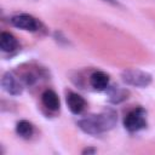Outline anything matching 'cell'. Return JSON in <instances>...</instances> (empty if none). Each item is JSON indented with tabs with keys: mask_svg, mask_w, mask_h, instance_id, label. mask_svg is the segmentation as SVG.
I'll use <instances>...</instances> for the list:
<instances>
[{
	"mask_svg": "<svg viewBox=\"0 0 155 155\" xmlns=\"http://www.w3.org/2000/svg\"><path fill=\"white\" fill-rule=\"evenodd\" d=\"M108 94H109V101L111 103H121L125 99L128 98V91L125 88H121L119 86H113L108 90Z\"/></svg>",
	"mask_w": 155,
	"mask_h": 155,
	"instance_id": "obj_10",
	"label": "cell"
},
{
	"mask_svg": "<svg viewBox=\"0 0 155 155\" xmlns=\"http://www.w3.org/2000/svg\"><path fill=\"white\" fill-rule=\"evenodd\" d=\"M18 47V41L17 39L6 31H2L0 34V48L4 52H12Z\"/></svg>",
	"mask_w": 155,
	"mask_h": 155,
	"instance_id": "obj_9",
	"label": "cell"
},
{
	"mask_svg": "<svg viewBox=\"0 0 155 155\" xmlns=\"http://www.w3.org/2000/svg\"><path fill=\"white\" fill-rule=\"evenodd\" d=\"M67 105H68L69 110L73 114H80L85 109L86 102H85V99L80 94L74 93V92H70L67 96Z\"/></svg>",
	"mask_w": 155,
	"mask_h": 155,
	"instance_id": "obj_6",
	"label": "cell"
},
{
	"mask_svg": "<svg viewBox=\"0 0 155 155\" xmlns=\"http://www.w3.org/2000/svg\"><path fill=\"white\" fill-rule=\"evenodd\" d=\"M124 126L130 132H137V131L145 128L147 111L143 108H137V109L131 110L124 120Z\"/></svg>",
	"mask_w": 155,
	"mask_h": 155,
	"instance_id": "obj_3",
	"label": "cell"
},
{
	"mask_svg": "<svg viewBox=\"0 0 155 155\" xmlns=\"http://www.w3.org/2000/svg\"><path fill=\"white\" fill-rule=\"evenodd\" d=\"M1 86L4 88V91H6L8 94L11 96H18L22 93L23 87L21 85V82L17 80V78L12 74V73H5L2 79H1Z\"/></svg>",
	"mask_w": 155,
	"mask_h": 155,
	"instance_id": "obj_4",
	"label": "cell"
},
{
	"mask_svg": "<svg viewBox=\"0 0 155 155\" xmlns=\"http://www.w3.org/2000/svg\"><path fill=\"white\" fill-rule=\"evenodd\" d=\"M117 115L114 109H105L99 114L88 115L87 117L81 119L78 125L79 127L88 134H99L102 132L111 130L116 125Z\"/></svg>",
	"mask_w": 155,
	"mask_h": 155,
	"instance_id": "obj_1",
	"label": "cell"
},
{
	"mask_svg": "<svg viewBox=\"0 0 155 155\" xmlns=\"http://www.w3.org/2000/svg\"><path fill=\"white\" fill-rule=\"evenodd\" d=\"M16 132L23 138H29L33 134V125L27 120H21L16 125Z\"/></svg>",
	"mask_w": 155,
	"mask_h": 155,
	"instance_id": "obj_11",
	"label": "cell"
},
{
	"mask_svg": "<svg viewBox=\"0 0 155 155\" xmlns=\"http://www.w3.org/2000/svg\"><path fill=\"white\" fill-rule=\"evenodd\" d=\"M94 153H96L94 148H86L82 150V154H94Z\"/></svg>",
	"mask_w": 155,
	"mask_h": 155,
	"instance_id": "obj_12",
	"label": "cell"
},
{
	"mask_svg": "<svg viewBox=\"0 0 155 155\" xmlns=\"http://www.w3.org/2000/svg\"><path fill=\"white\" fill-rule=\"evenodd\" d=\"M11 23L16 28H19V29H23V30L34 31V30L38 29V22H36V19L33 16L25 15V13L13 16L11 18Z\"/></svg>",
	"mask_w": 155,
	"mask_h": 155,
	"instance_id": "obj_5",
	"label": "cell"
},
{
	"mask_svg": "<svg viewBox=\"0 0 155 155\" xmlns=\"http://www.w3.org/2000/svg\"><path fill=\"white\" fill-rule=\"evenodd\" d=\"M90 84L94 90L103 91L109 85V76L104 71H94L90 76Z\"/></svg>",
	"mask_w": 155,
	"mask_h": 155,
	"instance_id": "obj_7",
	"label": "cell"
},
{
	"mask_svg": "<svg viewBox=\"0 0 155 155\" xmlns=\"http://www.w3.org/2000/svg\"><path fill=\"white\" fill-rule=\"evenodd\" d=\"M41 101L42 104L52 111H56L59 109V98L57 96V93L52 90H46L42 94H41Z\"/></svg>",
	"mask_w": 155,
	"mask_h": 155,
	"instance_id": "obj_8",
	"label": "cell"
},
{
	"mask_svg": "<svg viewBox=\"0 0 155 155\" xmlns=\"http://www.w3.org/2000/svg\"><path fill=\"white\" fill-rule=\"evenodd\" d=\"M122 81L127 85L136 87H147L151 84V75L139 69H126L121 73Z\"/></svg>",
	"mask_w": 155,
	"mask_h": 155,
	"instance_id": "obj_2",
	"label": "cell"
}]
</instances>
